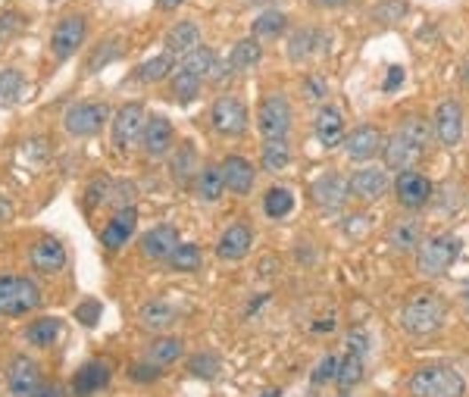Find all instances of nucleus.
Listing matches in <instances>:
<instances>
[{"label": "nucleus", "mask_w": 469, "mask_h": 397, "mask_svg": "<svg viewBox=\"0 0 469 397\" xmlns=\"http://www.w3.org/2000/svg\"><path fill=\"white\" fill-rule=\"evenodd\" d=\"M432 141V125L419 116H410L401 123V129L385 141V166L394 172H407L423 160Z\"/></svg>", "instance_id": "1"}, {"label": "nucleus", "mask_w": 469, "mask_h": 397, "mask_svg": "<svg viewBox=\"0 0 469 397\" xmlns=\"http://www.w3.org/2000/svg\"><path fill=\"white\" fill-rule=\"evenodd\" d=\"M463 391H466L463 376L444 363L423 366V369H417L410 378L413 397H463Z\"/></svg>", "instance_id": "2"}, {"label": "nucleus", "mask_w": 469, "mask_h": 397, "mask_svg": "<svg viewBox=\"0 0 469 397\" xmlns=\"http://www.w3.org/2000/svg\"><path fill=\"white\" fill-rule=\"evenodd\" d=\"M460 248H463V242L457 234H435V238H429V242L417 248V269L425 279H441V275L457 263Z\"/></svg>", "instance_id": "3"}, {"label": "nucleus", "mask_w": 469, "mask_h": 397, "mask_svg": "<svg viewBox=\"0 0 469 397\" xmlns=\"http://www.w3.org/2000/svg\"><path fill=\"white\" fill-rule=\"evenodd\" d=\"M401 326L407 335H432L444 326V300L438 294H417L401 310Z\"/></svg>", "instance_id": "4"}, {"label": "nucleus", "mask_w": 469, "mask_h": 397, "mask_svg": "<svg viewBox=\"0 0 469 397\" xmlns=\"http://www.w3.org/2000/svg\"><path fill=\"white\" fill-rule=\"evenodd\" d=\"M41 306V291L26 275H0V316H26Z\"/></svg>", "instance_id": "5"}, {"label": "nucleus", "mask_w": 469, "mask_h": 397, "mask_svg": "<svg viewBox=\"0 0 469 397\" xmlns=\"http://www.w3.org/2000/svg\"><path fill=\"white\" fill-rule=\"evenodd\" d=\"M257 125H260L263 141H282L288 138V129H291V107L282 94H273L260 104L257 110Z\"/></svg>", "instance_id": "6"}, {"label": "nucleus", "mask_w": 469, "mask_h": 397, "mask_svg": "<svg viewBox=\"0 0 469 397\" xmlns=\"http://www.w3.org/2000/svg\"><path fill=\"white\" fill-rule=\"evenodd\" d=\"M144 123H147V113H144L141 104H129L123 107V110H116V116H113V144H116V150H131L138 141H141V131H144Z\"/></svg>", "instance_id": "7"}, {"label": "nucleus", "mask_w": 469, "mask_h": 397, "mask_svg": "<svg viewBox=\"0 0 469 397\" xmlns=\"http://www.w3.org/2000/svg\"><path fill=\"white\" fill-rule=\"evenodd\" d=\"M210 123L219 135L226 138H238L248 131V107L238 98H219L210 110Z\"/></svg>", "instance_id": "8"}, {"label": "nucleus", "mask_w": 469, "mask_h": 397, "mask_svg": "<svg viewBox=\"0 0 469 397\" xmlns=\"http://www.w3.org/2000/svg\"><path fill=\"white\" fill-rule=\"evenodd\" d=\"M63 125L72 138H91L107 125L104 104H72L63 116Z\"/></svg>", "instance_id": "9"}, {"label": "nucleus", "mask_w": 469, "mask_h": 397, "mask_svg": "<svg viewBox=\"0 0 469 397\" xmlns=\"http://www.w3.org/2000/svg\"><path fill=\"white\" fill-rule=\"evenodd\" d=\"M85 16H66V20L57 22V28H53L51 35V51L57 60H69L72 53L82 47V41H85Z\"/></svg>", "instance_id": "10"}, {"label": "nucleus", "mask_w": 469, "mask_h": 397, "mask_svg": "<svg viewBox=\"0 0 469 397\" xmlns=\"http://www.w3.org/2000/svg\"><path fill=\"white\" fill-rule=\"evenodd\" d=\"M394 195H398V203L404 210H423L425 203L432 201V182L417 170H407L398 176V185H394Z\"/></svg>", "instance_id": "11"}, {"label": "nucleus", "mask_w": 469, "mask_h": 397, "mask_svg": "<svg viewBox=\"0 0 469 397\" xmlns=\"http://www.w3.org/2000/svg\"><path fill=\"white\" fill-rule=\"evenodd\" d=\"M113 372L107 360H88L85 366H78L76 376H72V394L76 397H91L98 391H104L110 385Z\"/></svg>", "instance_id": "12"}, {"label": "nucleus", "mask_w": 469, "mask_h": 397, "mask_svg": "<svg viewBox=\"0 0 469 397\" xmlns=\"http://www.w3.org/2000/svg\"><path fill=\"white\" fill-rule=\"evenodd\" d=\"M310 195H313V201H316V207L341 210L347 203V195H351V185H347V179L338 176V172H326L322 179L313 182Z\"/></svg>", "instance_id": "13"}, {"label": "nucleus", "mask_w": 469, "mask_h": 397, "mask_svg": "<svg viewBox=\"0 0 469 397\" xmlns=\"http://www.w3.org/2000/svg\"><path fill=\"white\" fill-rule=\"evenodd\" d=\"M7 388L13 397H32L41 388V366L32 357H16L7 372Z\"/></svg>", "instance_id": "14"}, {"label": "nucleus", "mask_w": 469, "mask_h": 397, "mask_svg": "<svg viewBox=\"0 0 469 397\" xmlns=\"http://www.w3.org/2000/svg\"><path fill=\"white\" fill-rule=\"evenodd\" d=\"M341 144H345V154L351 156V160L366 163V160H372V156L382 150V131H378L376 125H357L351 135H345Z\"/></svg>", "instance_id": "15"}, {"label": "nucleus", "mask_w": 469, "mask_h": 397, "mask_svg": "<svg viewBox=\"0 0 469 397\" xmlns=\"http://www.w3.org/2000/svg\"><path fill=\"white\" fill-rule=\"evenodd\" d=\"M172 141H176V131H172L170 119L166 116H150L144 123L141 131V144H144V154L147 156H166L172 150Z\"/></svg>", "instance_id": "16"}, {"label": "nucleus", "mask_w": 469, "mask_h": 397, "mask_svg": "<svg viewBox=\"0 0 469 397\" xmlns=\"http://www.w3.org/2000/svg\"><path fill=\"white\" fill-rule=\"evenodd\" d=\"M250 244H254V228H250L248 222H234V226H228L226 232H222L219 244H216V254H219L222 260H244Z\"/></svg>", "instance_id": "17"}, {"label": "nucleus", "mask_w": 469, "mask_h": 397, "mask_svg": "<svg viewBox=\"0 0 469 397\" xmlns=\"http://www.w3.org/2000/svg\"><path fill=\"white\" fill-rule=\"evenodd\" d=\"M435 135H438V141L444 144V147H454V144H460V138H463V110H460V104L457 100H444L441 107H438V113H435Z\"/></svg>", "instance_id": "18"}, {"label": "nucleus", "mask_w": 469, "mask_h": 397, "mask_svg": "<svg viewBox=\"0 0 469 397\" xmlns=\"http://www.w3.org/2000/svg\"><path fill=\"white\" fill-rule=\"evenodd\" d=\"M135 226H138V213L135 207H123L116 216L110 219V226L100 232V244H104L107 250H119L125 248V242H129L131 234H135Z\"/></svg>", "instance_id": "19"}, {"label": "nucleus", "mask_w": 469, "mask_h": 397, "mask_svg": "<svg viewBox=\"0 0 469 397\" xmlns=\"http://www.w3.org/2000/svg\"><path fill=\"white\" fill-rule=\"evenodd\" d=\"M179 248V228L176 226H156L141 238V254L150 260H170V254Z\"/></svg>", "instance_id": "20"}, {"label": "nucleus", "mask_w": 469, "mask_h": 397, "mask_svg": "<svg viewBox=\"0 0 469 397\" xmlns=\"http://www.w3.org/2000/svg\"><path fill=\"white\" fill-rule=\"evenodd\" d=\"M222 176H226V188L234 191V195H250V188H254V182H257L254 163L244 160V156H226Z\"/></svg>", "instance_id": "21"}, {"label": "nucleus", "mask_w": 469, "mask_h": 397, "mask_svg": "<svg viewBox=\"0 0 469 397\" xmlns=\"http://www.w3.org/2000/svg\"><path fill=\"white\" fill-rule=\"evenodd\" d=\"M351 195H357L360 201H378V197L388 191V172L378 170V166H370V170H360L351 176Z\"/></svg>", "instance_id": "22"}, {"label": "nucleus", "mask_w": 469, "mask_h": 397, "mask_svg": "<svg viewBox=\"0 0 469 397\" xmlns=\"http://www.w3.org/2000/svg\"><path fill=\"white\" fill-rule=\"evenodd\" d=\"M28 257H32V266L44 275H53L66 266V248L57 242V238H41Z\"/></svg>", "instance_id": "23"}, {"label": "nucleus", "mask_w": 469, "mask_h": 397, "mask_svg": "<svg viewBox=\"0 0 469 397\" xmlns=\"http://www.w3.org/2000/svg\"><path fill=\"white\" fill-rule=\"evenodd\" d=\"M316 138H320L322 147H338L341 141H345V119H341V113L335 110V107H322L320 113H316Z\"/></svg>", "instance_id": "24"}, {"label": "nucleus", "mask_w": 469, "mask_h": 397, "mask_svg": "<svg viewBox=\"0 0 469 397\" xmlns=\"http://www.w3.org/2000/svg\"><path fill=\"white\" fill-rule=\"evenodd\" d=\"M138 322H141L147 332H166V329L176 322V306L170 300H147L138 313Z\"/></svg>", "instance_id": "25"}, {"label": "nucleus", "mask_w": 469, "mask_h": 397, "mask_svg": "<svg viewBox=\"0 0 469 397\" xmlns=\"http://www.w3.org/2000/svg\"><path fill=\"white\" fill-rule=\"evenodd\" d=\"M201 44V28L195 22H179L166 32V53L170 57H179L182 60L185 53H191L195 47Z\"/></svg>", "instance_id": "26"}, {"label": "nucleus", "mask_w": 469, "mask_h": 397, "mask_svg": "<svg viewBox=\"0 0 469 397\" xmlns=\"http://www.w3.org/2000/svg\"><path fill=\"white\" fill-rule=\"evenodd\" d=\"M419 238H423V228H419L417 219L394 222L388 232V244L398 250V254H413V250L419 248Z\"/></svg>", "instance_id": "27"}, {"label": "nucleus", "mask_w": 469, "mask_h": 397, "mask_svg": "<svg viewBox=\"0 0 469 397\" xmlns=\"http://www.w3.org/2000/svg\"><path fill=\"white\" fill-rule=\"evenodd\" d=\"M260 57H263L260 41L244 38L232 47V53H228V66H232V72H244V69H250V66L260 63Z\"/></svg>", "instance_id": "28"}, {"label": "nucleus", "mask_w": 469, "mask_h": 397, "mask_svg": "<svg viewBox=\"0 0 469 397\" xmlns=\"http://www.w3.org/2000/svg\"><path fill=\"white\" fill-rule=\"evenodd\" d=\"M60 332H63V322L53 320V316H44V320H35L32 326L26 329V338H28V345H35V347H51L53 341L60 338Z\"/></svg>", "instance_id": "29"}, {"label": "nucleus", "mask_w": 469, "mask_h": 397, "mask_svg": "<svg viewBox=\"0 0 469 397\" xmlns=\"http://www.w3.org/2000/svg\"><path fill=\"white\" fill-rule=\"evenodd\" d=\"M201 85H203L201 75H195V72L176 66V75H172V94H176L179 104H191V100L201 94Z\"/></svg>", "instance_id": "30"}, {"label": "nucleus", "mask_w": 469, "mask_h": 397, "mask_svg": "<svg viewBox=\"0 0 469 397\" xmlns=\"http://www.w3.org/2000/svg\"><path fill=\"white\" fill-rule=\"evenodd\" d=\"M197 191H201V201L216 203L226 191V176H222V166H207V170L197 176Z\"/></svg>", "instance_id": "31"}, {"label": "nucleus", "mask_w": 469, "mask_h": 397, "mask_svg": "<svg viewBox=\"0 0 469 397\" xmlns=\"http://www.w3.org/2000/svg\"><path fill=\"white\" fill-rule=\"evenodd\" d=\"M182 351H185V345L179 338H156L154 345L147 347V360L163 369V366L176 363V360L182 357Z\"/></svg>", "instance_id": "32"}, {"label": "nucleus", "mask_w": 469, "mask_h": 397, "mask_svg": "<svg viewBox=\"0 0 469 397\" xmlns=\"http://www.w3.org/2000/svg\"><path fill=\"white\" fill-rule=\"evenodd\" d=\"M22 91H26V78L20 69H0V107L20 104Z\"/></svg>", "instance_id": "33"}, {"label": "nucleus", "mask_w": 469, "mask_h": 397, "mask_svg": "<svg viewBox=\"0 0 469 397\" xmlns=\"http://www.w3.org/2000/svg\"><path fill=\"white\" fill-rule=\"evenodd\" d=\"M263 210H266L269 219H285L294 210V195L288 188H282V185H275V188H269L266 197H263Z\"/></svg>", "instance_id": "34"}, {"label": "nucleus", "mask_w": 469, "mask_h": 397, "mask_svg": "<svg viewBox=\"0 0 469 397\" xmlns=\"http://www.w3.org/2000/svg\"><path fill=\"white\" fill-rule=\"evenodd\" d=\"M363 378V357L360 353H351L347 351L345 360H338V372H335V382H338L341 391H351L354 385Z\"/></svg>", "instance_id": "35"}, {"label": "nucleus", "mask_w": 469, "mask_h": 397, "mask_svg": "<svg viewBox=\"0 0 469 397\" xmlns=\"http://www.w3.org/2000/svg\"><path fill=\"white\" fill-rule=\"evenodd\" d=\"M316 41H320V32H316V28H300V32H294L291 38H288V57H291L294 63H300L310 51H320Z\"/></svg>", "instance_id": "36"}, {"label": "nucleus", "mask_w": 469, "mask_h": 397, "mask_svg": "<svg viewBox=\"0 0 469 397\" xmlns=\"http://www.w3.org/2000/svg\"><path fill=\"white\" fill-rule=\"evenodd\" d=\"M291 160V150H288V141H266L263 144V170L266 172H282Z\"/></svg>", "instance_id": "37"}, {"label": "nucleus", "mask_w": 469, "mask_h": 397, "mask_svg": "<svg viewBox=\"0 0 469 397\" xmlns=\"http://www.w3.org/2000/svg\"><path fill=\"white\" fill-rule=\"evenodd\" d=\"M170 266L179 269V273H195V269H201V248L179 242V248L170 254Z\"/></svg>", "instance_id": "38"}, {"label": "nucleus", "mask_w": 469, "mask_h": 397, "mask_svg": "<svg viewBox=\"0 0 469 397\" xmlns=\"http://www.w3.org/2000/svg\"><path fill=\"white\" fill-rule=\"evenodd\" d=\"M135 75L141 78V82H163L166 75H172V57L170 53H163V57L147 60V63L138 66Z\"/></svg>", "instance_id": "39"}, {"label": "nucleus", "mask_w": 469, "mask_h": 397, "mask_svg": "<svg viewBox=\"0 0 469 397\" xmlns=\"http://www.w3.org/2000/svg\"><path fill=\"white\" fill-rule=\"evenodd\" d=\"M288 26L285 13H275V10H266L263 16H257L254 20V38H275V35H282Z\"/></svg>", "instance_id": "40"}, {"label": "nucleus", "mask_w": 469, "mask_h": 397, "mask_svg": "<svg viewBox=\"0 0 469 397\" xmlns=\"http://www.w3.org/2000/svg\"><path fill=\"white\" fill-rule=\"evenodd\" d=\"M213 60H216V53L213 51H210V47H203V44H197L195 47V51H191V53H185V57H182V63H179V66H182V69H188V72H195V75H207V72H210V66H213Z\"/></svg>", "instance_id": "41"}, {"label": "nucleus", "mask_w": 469, "mask_h": 397, "mask_svg": "<svg viewBox=\"0 0 469 397\" xmlns=\"http://www.w3.org/2000/svg\"><path fill=\"white\" fill-rule=\"evenodd\" d=\"M404 13H407L404 0H385V4H378V7L372 10V20L382 22V26H398V22L404 20Z\"/></svg>", "instance_id": "42"}, {"label": "nucleus", "mask_w": 469, "mask_h": 397, "mask_svg": "<svg viewBox=\"0 0 469 397\" xmlns=\"http://www.w3.org/2000/svg\"><path fill=\"white\" fill-rule=\"evenodd\" d=\"M191 376L197 378H216V372H219V360L213 357V353H197L195 360L188 363Z\"/></svg>", "instance_id": "43"}, {"label": "nucleus", "mask_w": 469, "mask_h": 397, "mask_svg": "<svg viewBox=\"0 0 469 397\" xmlns=\"http://www.w3.org/2000/svg\"><path fill=\"white\" fill-rule=\"evenodd\" d=\"M335 372H338V357L326 353L320 360V366L313 369V385H326V382H335Z\"/></svg>", "instance_id": "44"}, {"label": "nucleus", "mask_w": 469, "mask_h": 397, "mask_svg": "<svg viewBox=\"0 0 469 397\" xmlns=\"http://www.w3.org/2000/svg\"><path fill=\"white\" fill-rule=\"evenodd\" d=\"M22 16L16 13V10H7V13H0V44H4V41L7 38H13L16 32H20L22 28Z\"/></svg>", "instance_id": "45"}, {"label": "nucleus", "mask_w": 469, "mask_h": 397, "mask_svg": "<svg viewBox=\"0 0 469 397\" xmlns=\"http://www.w3.org/2000/svg\"><path fill=\"white\" fill-rule=\"evenodd\" d=\"M131 378H135V382H156V378H160V366H154L150 360L135 363L131 366Z\"/></svg>", "instance_id": "46"}, {"label": "nucleus", "mask_w": 469, "mask_h": 397, "mask_svg": "<svg viewBox=\"0 0 469 397\" xmlns=\"http://www.w3.org/2000/svg\"><path fill=\"white\" fill-rule=\"evenodd\" d=\"M347 347H351V353H360V357H366V347H370V338H366V332H351L347 335Z\"/></svg>", "instance_id": "47"}, {"label": "nucleus", "mask_w": 469, "mask_h": 397, "mask_svg": "<svg viewBox=\"0 0 469 397\" xmlns=\"http://www.w3.org/2000/svg\"><path fill=\"white\" fill-rule=\"evenodd\" d=\"M76 316H78L82 322H85V326H94V320L100 316V304H98V300H88V304L82 306V310H78Z\"/></svg>", "instance_id": "48"}, {"label": "nucleus", "mask_w": 469, "mask_h": 397, "mask_svg": "<svg viewBox=\"0 0 469 397\" xmlns=\"http://www.w3.org/2000/svg\"><path fill=\"white\" fill-rule=\"evenodd\" d=\"M398 85H404V69H401V66H391L388 69V78H385V91H394V88Z\"/></svg>", "instance_id": "49"}, {"label": "nucleus", "mask_w": 469, "mask_h": 397, "mask_svg": "<svg viewBox=\"0 0 469 397\" xmlns=\"http://www.w3.org/2000/svg\"><path fill=\"white\" fill-rule=\"evenodd\" d=\"M306 94H310V100H322L326 98V82H320V78H306Z\"/></svg>", "instance_id": "50"}, {"label": "nucleus", "mask_w": 469, "mask_h": 397, "mask_svg": "<svg viewBox=\"0 0 469 397\" xmlns=\"http://www.w3.org/2000/svg\"><path fill=\"white\" fill-rule=\"evenodd\" d=\"M32 397H66V394H63V388H60V385H41V388L35 391Z\"/></svg>", "instance_id": "51"}, {"label": "nucleus", "mask_w": 469, "mask_h": 397, "mask_svg": "<svg viewBox=\"0 0 469 397\" xmlns=\"http://www.w3.org/2000/svg\"><path fill=\"white\" fill-rule=\"evenodd\" d=\"M313 4H320V7H329V10H338V7H347V4H357V0H313Z\"/></svg>", "instance_id": "52"}, {"label": "nucleus", "mask_w": 469, "mask_h": 397, "mask_svg": "<svg viewBox=\"0 0 469 397\" xmlns=\"http://www.w3.org/2000/svg\"><path fill=\"white\" fill-rule=\"evenodd\" d=\"M185 0H156V7L160 10H176V7H182Z\"/></svg>", "instance_id": "53"}, {"label": "nucleus", "mask_w": 469, "mask_h": 397, "mask_svg": "<svg viewBox=\"0 0 469 397\" xmlns=\"http://www.w3.org/2000/svg\"><path fill=\"white\" fill-rule=\"evenodd\" d=\"M460 75H463V85H466V88H469V60H466V63H463Z\"/></svg>", "instance_id": "54"}, {"label": "nucleus", "mask_w": 469, "mask_h": 397, "mask_svg": "<svg viewBox=\"0 0 469 397\" xmlns=\"http://www.w3.org/2000/svg\"><path fill=\"white\" fill-rule=\"evenodd\" d=\"M260 397H282V394H279V388H266V391H263Z\"/></svg>", "instance_id": "55"}, {"label": "nucleus", "mask_w": 469, "mask_h": 397, "mask_svg": "<svg viewBox=\"0 0 469 397\" xmlns=\"http://www.w3.org/2000/svg\"><path fill=\"white\" fill-rule=\"evenodd\" d=\"M463 300L469 304V279H466V285H463Z\"/></svg>", "instance_id": "56"}]
</instances>
